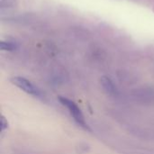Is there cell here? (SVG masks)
Here are the masks:
<instances>
[{
    "mask_svg": "<svg viewBox=\"0 0 154 154\" xmlns=\"http://www.w3.org/2000/svg\"><path fill=\"white\" fill-rule=\"evenodd\" d=\"M59 101L60 102V104L62 106H64L69 110V113L70 114L73 120L76 122V124L78 125H79L84 130L90 131V128L86 122V119L84 117V115H83L81 109L78 106V105L75 102H73L72 100H70L65 97H60Z\"/></svg>",
    "mask_w": 154,
    "mask_h": 154,
    "instance_id": "6da1fadb",
    "label": "cell"
},
{
    "mask_svg": "<svg viewBox=\"0 0 154 154\" xmlns=\"http://www.w3.org/2000/svg\"><path fill=\"white\" fill-rule=\"evenodd\" d=\"M134 101L146 106H154V87H143L134 89L131 93Z\"/></svg>",
    "mask_w": 154,
    "mask_h": 154,
    "instance_id": "7a4b0ae2",
    "label": "cell"
},
{
    "mask_svg": "<svg viewBox=\"0 0 154 154\" xmlns=\"http://www.w3.org/2000/svg\"><path fill=\"white\" fill-rule=\"evenodd\" d=\"M11 81L14 85H15L17 88H19L25 93H27L32 97H38V98L43 97V94L41 91V89L38 88L36 86H34L31 81H29L28 79L23 78V77H14L11 79Z\"/></svg>",
    "mask_w": 154,
    "mask_h": 154,
    "instance_id": "3957f363",
    "label": "cell"
},
{
    "mask_svg": "<svg viewBox=\"0 0 154 154\" xmlns=\"http://www.w3.org/2000/svg\"><path fill=\"white\" fill-rule=\"evenodd\" d=\"M101 82V86L104 89V91L106 93V95H108L109 97H116L118 96V90L117 88L116 87V85L114 84V82L112 81V79L108 77H102L100 79Z\"/></svg>",
    "mask_w": 154,
    "mask_h": 154,
    "instance_id": "277c9868",
    "label": "cell"
},
{
    "mask_svg": "<svg viewBox=\"0 0 154 154\" xmlns=\"http://www.w3.org/2000/svg\"><path fill=\"white\" fill-rule=\"evenodd\" d=\"M16 45L12 42H0V49L2 51H12L14 50H15Z\"/></svg>",
    "mask_w": 154,
    "mask_h": 154,
    "instance_id": "5b68a950",
    "label": "cell"
},
{
    "mask_svg": "<svg viewBox=\"0 0 154 154\" xmlns=\"http://www.w3.org/2000/svg\"><path fill=\"white\" fill-rule=\"evenodd\" d=\"M16 4V0H0L1 7H11Z\"/></svg>",
    "mask_w": 154,
    "mask_h": 154,
    "instance_id": "8992f818",
    "label": "cell"
},
{
    "mask_svg": "<svg viewBox=\"0 0 154 154\" xmlns=\"http://www.w3.org/2000/svg\"><path fill=\"white\" fill-rule=\"evenodd\" d=\"M7 127H8V123H7V121L5 119L4 116H2V118H1V131L4 132Z\"/></svg>",
    "mask_w": 154,
    "mask_h": 154,
    "instance_id": "52a82bcc",
    "label": "cell"
}]
</instances>
